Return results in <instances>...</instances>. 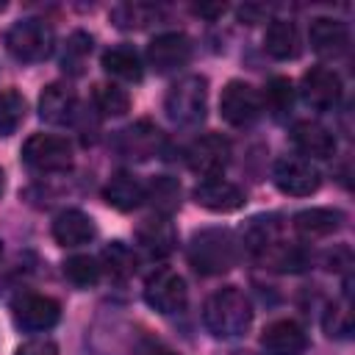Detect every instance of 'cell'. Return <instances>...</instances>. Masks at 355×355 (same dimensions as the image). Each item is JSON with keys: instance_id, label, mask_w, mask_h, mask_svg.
Masks as SVG:
<instances>
[{"instance_id": "28", "label": "cell", "mask_w": 355, "mask_h": 355, "mask_svg": "<svg viewBox=\"0 0 355 355\" xmlns=\"http://www.w3.org/2000/svg\"><path fill=\"white\" fill-rule=\"evenodd\" d=\"M261 103H263V108H269L272 116H277V119L286 116L291 111V105H294V86H291V80L288 78H272L266 83V92L261 94Z\"/></svg>"}, {"instance_id": "31", "label": "cell", "mask_w": 355, "mask_h": 355, "mask_svg": "<svg viewBox=\"0 0 355 355\" xmlns=\"http://www.w3.org/2000/svg\"><path fill=\"white\" fill-rule=\"evenodd\" d=\"M158 17L155 6H144V3H122L111 11V22L122 31H133V28H144Z\"/></svg>"}, {"instance_id": "15", "label": "cell", "mask_w": 355, "mask_h": 355, "mask_svg": "<svg viewBox=\"0 0 355 355\" xmlns=\"http://www.w3.org/2000/svg\"><path fill=\"white\" fill-rule=\"evenodd\" d=\"M308 39H311V47L322 55V58H341L349 47V31L341 19H333V17H316L311 19V28H308Z\"/></svg>"}, {"instance_id": "33", "label": "cell", "mask_w": 355, "mask_h": 355, "mask_svg": "<svg viewBox=\"0 0 355 355\" xmlns=\"http://www.w3.org/2000/svg\"><path fill=\"white\" fill-rule=\"evenodd\" d=\"M64 277L78 288H89L100 280V263L92 255H72L64 261Z\"/></svg>"}, {"instance_id": "13", "label": "cell", "mask_w": 355, "mask_h": 355, "mask_svg": "<svg viewBox=\"0 0 355 355\" xmlns=\"http://www.w3.org/2000/svg\"><path fill=\"white\" fill-rule=\"evenodd\" d=\"M261 347L266 355H302L308 349V336L294 319H275L263 327Z\"/></svg>"}, {"instance_id": "36", "label": "cell", "mask_w": 355, "mask_h": 355, "mask_svg": "<svg viewBox=\"0 0 355 355\" xmlns=\"http://www.w3.org/2000/svg\"><path fill=\"white\" fill-rule=\"evenodd\" d=\"M239 17H241V19H247V22L252 25V22H258L261 8H255V6H244V8H239Z\"/></svg>"}, {"instance_id": "30", "label": "cell", "mask_w": 355, "mask_h": 355, "mask_svg": "<svg viewBox=\"0 0 355 355\" xmlns=\"http://www.w3.org/2000/svg\"><path fill=\"white\" fill-rule=\"evenodd\" d=\"M100 266H105V272L111 275V277H128V275H133V269H136V255H133V250L128 247V244H122V241H111L105 250H103V255H100Z\"/></svg>"}, {"instance_id": "21", "label": "cell", "mask_w": 355, "mask_h": 355, "mask_svg": "<svg viewBox=\"0 0 355 355\" xmlns=\"http://www.w3.org/2000/svg\"><path fill=\"white\" fill-rule=\"evenodd\" d=\"M103 200L116 211H133L144 202V183L130 172H114L103 186Z\"/></svg>"}, {"instance_id": "11", "label": "cell", "mask_w": 355, "mask_h": 355, "mask_svg": "<svg viewBox=\"0 0 355 355\" xmlns=\"http://www.w3.org/2000/svg\"><path fill=\"white\" fill-rule=\"evenodd\" d=\"M302 100L316 111H330L341 100V78L330 67H311L300 83Z\"/></svg>"}, {"instance_id": "19", "label": "cell", "mask_w": 355, "mask_h": 355, "mask_svg": "<svg viewBox=\"0 0 355 355\" xmlns=\"http://www.w3.org/2000/svg\"><path fill=\"white\" fill-rule=\"evenodd\" d=\"M344 216L341 211H333V208H305L300 214H294L291 225H294V233L305 241H316V239H327L333 236L338 227H341Z\"/></svg>"}, {"instance_id": "14", "label": "cell", "mask_w": 355, "mask_h": 355, "mask_svg": "<svg viewBox=\"0 0 355 355\" xmlns=\"http://www.w3.org/2000/svg\"><path fill=\"white\" fill-rule=\"evenodd\" d=\"M191 58V42L183 33H158L147 44V64L155 72H172Z\"/></svg>"}, {"instance_id": "4", "label": "cell", "mask_w": 355, "mask_h": 355, "mask_svg": "<svg viewBox=\"0 0 355 355\" xmlns=\"http://www.w3.org/2000/svg\"><path fill=\"white\" fill-rule=\"evenodd\" d=\"M53 44H55V33L53 28L44 22V19H36V17H28V19H19L8 28L6 33V47L8 53L22 61V64H36V61H44L50 53H53Z\"/></svg>"}, {"instance_id": "34", "label": "cell", "mask_w": 355, "mask_h": 355, "mask_svg": "<svg viewBox=\"0 0 355 355\" xmlns=\"http://www.w3.org/2000/svg\"><path fill=\"white\" fill-rule=\"evenodd\" d=\"M324 333L327 336H349V330H352V319H349V311H347V305H330L327 308V313H324Z\"/></svg>"}, {"instance_id": "20", "label": "cell", "mask_w": 355, "mask_h": 355, "mask_svg": "<svg viewBox=\"0 0 355 355\" xmlns=\"http://www.w3.org/2000/svg\"><path fill=\"white\" fill-rule=\"evenodd\" d=\"M136 239H139V244L150 255H169L178 247V230H175V225L166 216H158V214L139 222Z\"/></svg>"}, {"instance_id": "18", "label": "cell", "mask_w": 355, "mask_h": 355, "mask_svg": "<svg viewBox=\"0 0 355 355\" xmlns=\"http://www.w3.org/2000/svg\"><path fill=\"white\" fill-rule=\"evenodd\" d=\"M78 114V97L69 86L64 83H50L44 86L39 97V116L50 125H67Z\"/></svg>"}, {"instance_id": "22", "label": "cell", "mask_w": 355, "mask_h": 355, "mask_svg": "<svg viewBox=\"0 0 355 355\" xmlns=\"http://www.w3.org/2000/svg\"><path fill=\"white\" fill-rule=\"evenodd\" d=\"M158 144H161V130L155 125L144 122V119L130 125V128H125V130H119V150L128 158L144 161V158L155 155Z\"/></svg>"}, {"instance_id": "8", "label": "cell", "mask_w": 355, "mask_h": 355, "mask_svg": "<svg viewBox=\"0 0 355 355\" xmlns=\"http://www.w3.org/2000/svg\"><path fill=\"white\" fill-rule=\"evenodd\" d=\"M272 180L275 186L283 191V194H291V197H308L319 189L322 183V175L319 169L308 161V158H300V155H283L275 161V169H272Z\"/></svg>"}, {"instance_id": "24", "label": "cell", "mask_w": 355, "mask_h": 355, "mask_svg": "<svg viewBox=\"0 0 355 355\" xmlns=\"http://www.w3.org/2000/svg\"><path fill=\"white\" fill-rule=\"evenodd\" d=\"M103 69L122 80H141V58L130 44H116L103 53Z\"/></svg>"}, {"instance_id": "5", "label": "cell", "mask_w": 355, "mask_h": 355, "mask_svg": "<svg viewBox=\"0 0 355 355\" xmlns=\"http://www.w3.org/2000/svg\"><path fill=\"white\" fill-rule=\"evenodd\" d=\"M22 161L42 175L67 172L72 166V144L55 133H33L22 144Z\"/></svg>"}, {"instance_id": "12", "label": "cell", "mask_w": 355, "mask_h": 355, "mask_svg": "<svg viewBox=\"0 0 355 355\" xmlns=\"http://www.w3.org/2000/svg\"><path fill=\"white\" fill-rule=\"evenodd\" d=\"M194 202L205 211H214V214H230V211H239L244 205V191L230 183V180H222V178H208V180H200L191 191Z\"/></svg>"}, {"instance_id": "3", "label": "cell", "mask_w": 355, "mask_h": 355, "mask_svg": "<svg viewBox=\"0 0 355 355\" xmlns=\"http://www.w3.org/2000/svg\"><path fill=\"white\" fill-rule=\"evenodd\" d=\"M208 108V80L202 75H183L178 78L166 97H164V111L175 125L194 128L205 119Z\"/></svg>"}, {"instance_id": "1", "label": "cell", "mask_w": 355, "mask_h": 355, "mask_svg": "<svg viewBox=\"0 0 355 355\" xmlns=\"http://www.w3.org/2000/svg\"><path fill=\"white\" fill-rule=\"evenodd\" d=\"M202 322L214 338H239L252 322V305L239 286H225L205 300Z\"/></svg>"}, {"instance_id": "40", "label": "cell", "mask_w": 355, "mask_h": 355, "mask_svg": "<svg viewBox=\"0 0 355 355\" xmlns=\"http://www.w3.org/2000/svg\"><path fill=\"white\" fill-rule=\"evenodd\" d=\"M158 355H175V352H158Z\"/></svg>"}, {"instance_id": "9", "label": "cell", "mask_w": 355, "mask_h": 355, "mask_svg": "<svg viewBox=\"0 0 355 355\" xmlns=\"http://www.w3.org/2000/svg\"><path fill=\"white\" fill-rule=\"evenodd\" d=\"M186 161H189V169L197 172L202 180L219 178L230 164V141L219 133H205L191 141V147L186 150Z\"/></svg>"}, {"instance_id": "27", "label": "cell", "mask_w": 355, "mask_h": 355, "mask_svg": "<svg viewBox=\"0 0 355 355\" xmlns=\"http://www.w3.org/2000/svg\"><path fill=\"white\" fill-rule=\"evenodd\" d=\"M25 97L17 89H3L0 92V136H11L17 133V128L25 119Z\"/></svg>"}, {"instance_id": "41", "label": "cell", "mask_w": 355, "mask_h": 355, "mask_svg": "<svg viewBox=\"0 0 355 355\" xmlns=\"http://www.w3.org/2000/svg\"><path fill=\"white\" fill-rule=\"evenodd\" d=\"M0 255H3V241H0Z\"/></svg>"}, {"instance_id": "10", "label": "cell", "mask_w": 355, "mask_h": 355, "mask_svg": "<svg viewBox=\"0 0 355 355\" xmlns=\"http://www.w3.org/2000/svg\"><path fill=\"white\" fill-rule=\"evenodd\" d=\"M14 322L17 327L28 330V333H42L58 324L61 319V305L53 297L44 294H25L14 302Z\"/></svg>"}, {"instance_id": "7", "label": "cell", "mask_w": 355, "mask_h": 355, "mask_svg": "<svg viewBox=\"0 0 355 355\" xmlns=\"http://www.w3.org/2000/svg\"><path fill=\"white\" fill-rule=\"evenodd\" d=\"M186 297H189L186 280H183L175 269L161 266V269H155V272L144 280V300H147V305H150L153 311L164 313V316L183 311V308H186Z\"/></svg>"}, {"instance_id": "16", "label": "cell", "mask_w": 355, "mask_h": 355, "mask_svg": "<svg viewBox=\"0 0 355 355\" xmlns=\"http://www.w3.org/2000/svg\"><path fill=\"white\" fill-rule=\"evenodd\" d=\"M291 141L294 147L308 155V158H330L336 155V136L319 125V122H311V119H302V122H294L291 128Z\"/></svg>"}, {"instance_id": "25", "label": "cell", "mask_w": 355, "mask_h": 355, "mask_svg": "<svg viewBox=\"0 0 355 355\" xmlns=\"http://www.w3.org/2000/svg\"><path fill=\"white\" fill-rule=\"evenodd\" d=\"M258 258L275 269V272H302L308 266V255L300 250V247H291V244H283V241H272L266 244L263 250H258Z\"/></svg>"}, {"instance_id": "6", "label": "cell", "mask_w": 355, "mask_h": 355, "mask_svg": "<svg viewBox=\"0 0 355 355\" xmlns=\"http://www.w3.org/2000/svg\"><path fill=\"white\" fill-rule=\"evenodd\" d=\"M219 114L233 128H247L263 114L261 92L244 80H230L219 94Z\"/></svg>"}, {"instance_id": "32", "label": "cell", "mask_w": 355, "mask_h": 355, "mask_svg": "<svg viewBox=\"0 0 355 355\" xmlns=\"http://www.w3.org/2000/svg\"><path fill=\"white\" fill-rule=\"evenodd\" d=\"M89 53H92V36L83 33V31H75V33L67 39V47H64V55H61V67H64V72H69V75H80L83 67H86Z\"/></svg>"}, {"instance_id": "39", "label": "cell", "mask_w": 355, "mask_h": 355, "mask_svg": "<svg viewBox=\"0 0 355 355\" xmlns=\"http://www.w3.org/2000/svg\"><path fill=\"white\" fill-rule=\"evenodd\" d=\"M233 355H255V352H247V349H244V352H233Z\"/></svg>"}, {"instance_id": "23", "label": "cell", "mask_w": 355, "mask_h": 355, "mask_svg": "<svg viewBox=\"0 0 355 355\" xmlns=\"http://www.w3.org/2000/svg\"><path fill=\"white\" fill-rule=\"evenodd\" d=\"M263 50L277 58V61H288L297 58L300 53V33L297 25L291 19H272L266 33H263Z\"/></svg>"}, {"instance_id": "2", "label": "cell", "mask_w": 355, "mask_h": 355, "mask_svg": "<svg viewBox=\"0 0 355 355\" xmlns=\"http://www.w3.org/2000/svg\"><path fill=\"white\" fill-rule=\"evenodd\" d=\"M239 261V241L230 230L208 227L191 236L189 241V263L200 275H222L233 269Z\"/></svg>"}, {"instance_id": "35", "label": "cell", "mask_w": 355, "mask_h": 355, "mask_svg": "<svg viewBox=\"0 0 355 355\" xmlns=\"http://www.w3.org/2000/svg\"><path fill=\"white\" fill-rule=\"evenodd\" d=\"M17 355H58V347L47 338H33L17 347Z\"/></svg>"}, {"instance_id": "29", "label": "cell", "mask_w": 355, "mask_h": 355, "mask_svg": "<svg viewBox=\"0 0 355 355\" xmlns=\"http://www.w3.org/2000/svg\"><path fill=\"white\" fill-rule=\"evenodd\" d=\"M94 108L103 116H122L130 111V97L125 89L114 86V83H97L94 86Z\"/></svg>"}, {"instance_id": "38", "label": "cell", "mask_w": 355, "mask_h": 355, "mask_svg": "<svg viewBox=\"0 0 355 355\" xmlns=\"http://www.w3.org/2000/svg\"><path fill=\"white\" fill-rule=\"evenodd\" d=\"M3 186H6V175H3V169H0V191H3Z\"/></svg>"}, {"instance_id": "26", "label": "cell", "mask_w": 355, "mask_h": 355, "mask_svg": "<svg viewBox=\"0 0 355 355\" xmlns=\"http://www.w3.org/2000/svg\"><path fill=\"white\" fill-rule=\"evenodd\" d=\"M144 200L155 208L158 216H169L180 205V183L169 175H158L144 186Z\"/></svg>"}, {"instance_id": "17", "label": "cell", "mask_w": 355, "mask_h": 355, "mask_svg": "<svg viewBox=\"0 0 355 355\" xmlns=\"http://www.w3.org/2000/svg\"><path fill=\"white\" fill-rule=\"evenodd\" d=\"M97 227L92 222L89 214L78 211V208H67L61 211L55 219H53V239L55 244L61 247H80V244H89L94 239Z\"/></svg>"}, {"instance_id": "37", "label": "cell", "mask_w": 355, "mask_h": 355, "mask_svg": "<svg viewBox=\"0 0 355 355\" xmlns=\"http://www.w3.org/2000/svg\"><path fill=\"white\" fill-rule=\"evenodd\" d=\"M222 11H225V6H194V14H202V17H216Z\"/></svg>"}]
</instances>
